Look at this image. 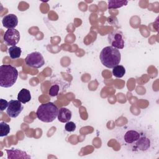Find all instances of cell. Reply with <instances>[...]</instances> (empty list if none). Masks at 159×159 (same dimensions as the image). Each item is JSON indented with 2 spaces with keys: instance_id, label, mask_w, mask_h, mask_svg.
I'll list each match as a JSON object with an SVG mask.
<instances>
[{
  "instance_id": "obj_1",
  "label": "cell",
  "mask_w": 159,
  "mask_h": 159,
  "mask_svg": "<svg viewBox=\"0 0 159 159\" xmlns=\"http://www.w3.org/2000/svg\"><path fill=\"white\" fill-rule=\"evenodd\" d=\"M117 141L134 154H149L158 148L157 135L148 127L131 125L121 129Z\"/></svg>"
},
{
  "instance_id": "obj_2",
  "label": "cell",
  "mask_w": 159,
  "mask_h": 159,
  "mask_svg": "<svg viewBox=\"0 0 159 159\" xmlns=\"http://www.w3.org/2000/svg\"><path fill=\"white\" fill-rule=\"evenodd\" d=\"M99 58L104 66L109 68H113L120 62L121 55L118 49L112 46H107L102 49Z\"/></svg>"
},
{
  "instance_id": "obj_3",
  "label": "cell",
  "mask_w": 159,
  "mask_h": 159,
  "mask_svg": "<svg viewBox=\"0 0 159 159\" xmlns=\"http://www.w3.org/2000/svg\"><path fill=\"white\" fill-rule=\"evenodd\" d=\"M18 77V71L11 65L0 66V86L2 88H9L16 82Z\"/></svg>"
},
{
  "instance_id": "obj_4",
  "label": "cell",
  "mask_w": 159,
  "mask_h": 159,
  "mask_svg": "<svg viewBox=\"0 0 159 159\" xmlns=\"http://www.w3.org/2000/svg\"><path fill=\"white\" fill-rule=\"evenodd\" d=\"M58 109L57 106L52 102H48L40 105L37 110V118L46 123L53 122L57 117Z\"/></svg>"
},
{
  "instance_id": "obj_5",
  "label": "cell",
  "mask_w": 159,
  "mask_h": 159,
  "mask_svg": "<svg viewBox=\"0 0 159 159\" xmlns=\"http://www.w3.org/2000/svg\"><path fill=\"white\" fill-rule=\"evenodd\" d=\"M25 62L30 67L39 68L45 64V60L40 52H34L27 55L25 58Z\"/></svg>"
},
{
  "instance_id": "obj_6",
  "label": "cell",
  "mask_w": 159,
  "mask_h": 159,
  "mask_svg": "<svg viewBox=\"0 0 159 159\" xmlns=\"http://www.w3.org/2000/svg\"><path fill=\"white\" fill-rule=\"evenodd\" d=\"M108 42L112 47L117 49L124 47V40L122 32L119 30H115L108 34Z\"/></svg>"
},
{
  "instance_id": "obj_7",
  "label": "cell",
  "mask_w": 159,
  "mask_h": 159,
  "mask_svg": "<svg viewBox=\"0 0 159 159\" xmlns=\"http://www.w3.org/2000/svg\"><path fill=\"white\" fill-rule=\"evenodd\" d=\"M20 33L16 29H7L3 36L4 43L8 46H14L20 40Z\"/></svg>"
},
{
  "instance_id": "obj_8",
  "label": "cell",
  "mask_w": 159,
  "mask_h": 159,
  "mask_svg": "<svg viewBox=\"0 0 159 159\" xmlns=\"http://www.w3.org/2000/svg\"><path fill=\"white\" fill-rule=\"evenodd\" d=\"M24 106L18 99L10 100L6 110L7 114L11 118L17 117L22 111Z\"/></svg>"
},
{
  "instance_id": "obj_9",
  "label": "cell",
  "mask_w": 159,
  "mask_h": 159,
  "mask_svg": "<svg viewBox=\"0 0 159 159\" xmlns=\"http://www.w3.org/2000/svg\"><path fill=\"white\" fill-rule=\"evenodd\" d=\"M3 26L7 29H15L18 24L17 17L14 14H9L6 15L2 19Z\"/></svg>"
},
{
  "instance_id": "obj_10",
  "label": "cell",
  "mask_w": 159,
  "mask_h": 159,
  "mask_svg": "<svg viewBox=\"0 0 159 159\" xmlns=\"http://www.w3.org/2000/svg\"><path fill=\"white\" fill-rule=\"evenodd\" d=\"M72 116L71 111L66 107H61L58 109V120L63 123H66L71 119Z\"/></svg>"
},
{
  "instance_id": "obj_11",
  "label": "cell",
  "mask_w": 159,
  "mask_h": 159,
  "mask_svg": "<svg viewBox=\"0 0 159 159\" xmlns=\"http://www.w3.org/2000/svg\"><path fill=\"white\" fill-rule=\"evenodd\" d=\"M7 154V158H30V156L28 155L26 152L18 149L6 150Z\"/></svg>"
},
{
  "instance_id": "obj_12",
  "label": "cell",
  "mask_w": 159,
  "mask_h": 159,
  "mask_svg": "<svg viewBox=\"0 0 159 159\" xmlns=\"http://www.w3.org/2000/svg\"><path fill=\"white\" fill-rule=\"evenodd\" d=\"M17 99L22 104H25L29 102L31 99V94L29 90L23 88L17 94Z\"/></svg>"
},
{
  "instance_id": "obj_13",
  "label": "cell",
  "mask_w": 159,
  "mask_h": 159,
  "mask_svg": "<svg viewBox=\"0 0 159 159\" xmlns=\"http://www.w3.org/2000/svg\"><path fill=\"white\" fill-rule=\"evenodd\" d=\"M8 52L11 58L16 59L20 57L22 50L20 47H17L16 45L12 46L8 48Z\"/></svg>"
},
{
  "instance_id": "obj_14",
  "label": "cell",
  "mask_w": 159,
  "mask_h": 159,
  "mask_svg": "<svg viewBox=\"0 0 159 159\" xmlns=\"http://www.w3.org/2000/svg\"><path fill=\"white\" fill-rule=\"evenodd\" d=\"M127 1H119V0H111L108 1V9H117L127 5Z\"/></svg>"
},
{
  "instance_id": "obj_15",
  "label": "cell",
  "mask_w": 159,
  "mask_h": 159,
  "mask_svg": "<svg viewBox=\"0 0 159 159\" xmlns=\"http://www.w3.org/2000/svg\"><path fill=\"white\" fill-rule=\"evenodd\" d=\"M125 73V69L122 65H117L113 68L112 75L116 78H122Z\"/></svg>"
},
{
  "instance_id": "obj_16",
  "label": "cell",
  "mask_w": 159,
  "mask_h": 159,
  "mask_svg": "<svg viewBox=\"0 0 159 159\" xmlns=\"http://www.w3.org/2000/svg\"><path fill=\"white\" fill-rule=\"evenodd\" d=\"M10 132V127L9 124L4 122H0V137L7 136Z\"/></svg>"
},
{
  "instance_id": "obj_17",
  "label": "cell",
  "mask_w": 159,
  "mask_h": 159,
  "mask_svg": "<svg viewBox=\"0 0 159 159\" xmlns=\"http://www.w3.org/2000/svg\"><path fill=\"white\" fill-rule=\"evenodd\" d=\"M60 91V86L58 84H53L51 86L49 89V94L52 97L57 96L58 94Z\"/></svg>"
},
{
  "instance_id": "obj_18",
  "label": "cell",
  "mask_w": 159,
  "mask_h": 159,
  "mask_svg": "<svg viewBox=\"0 0 159 159\" xmlns=\"http://www.w3.org/2000/svg\"><path fill=\"white\" fill-rule=\"evenodd\" d=\"M76 124L73 122H71V121H68V122H66V124L65 125V130L67 132H70L75 131L76 129Z\"/></svg>"
},
{
  "instance_id": "obj_19",
  "label": "cell",
  "mask_w": 159,
  "mask_h": 159,
  "mask_svg": "<svg viewBox=\"0 0 159 159\" xmlns=\"http://www.w3.org/2000/svg\"><path fill=\"white\" fill-rule=\"evenodd\" d=\"M8 104H9V102H7L6 100L1 98L0 99V109H1V111H3L6 108H7Z\"/></svg>"
}]
</instances>
